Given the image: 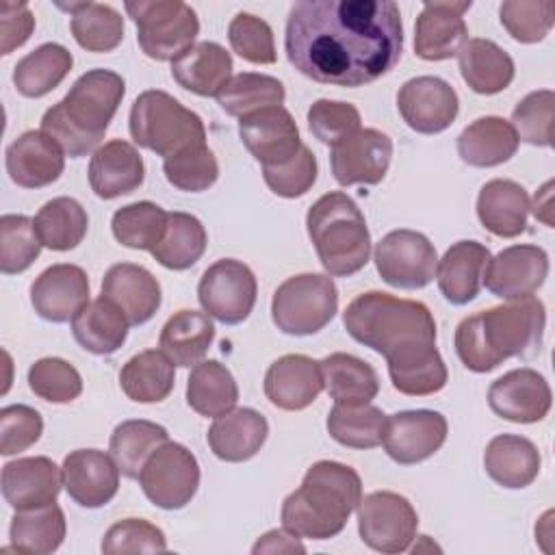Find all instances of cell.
<instances>
[{"mask_svg": "<svg viewBox=\"0 0 555 555\" xmlns=\"http://www.w3.org/2000/svg\"><path fill=\"white\" fill-rule=\"evenodd\" d=\"M284 50L317 82L362 87L399 63L401 11L390 0H299L286 20Z\"/></svg>", "mask_w": 555, "mask_h": 555, "instance_id": "6da1fadb", "label": "cell"}, {"mask_svg": "<svg viewBox=\"0 0 555 555\" xmlns=\"http://www.w3.org/2000/svg\"><path fill=\"white\" fill-rule=\"evenodd\" d=\"M343 323L353 340L386 358L388 373L438 353L436 321L429 308L414 299L369 291L347 306Z\"/></svg>", "mask_w": 555, "mask_h": 555, "instance_id": "7a4b0ae2", "label": "cell"}, {"mask_svg": "<svg viewBox=\"0 0 555 555\" xmlns=\"http://www.w3.org/2000/svg\"><path fill=\"white\" fill-rule=\"evenodd\" d=\"M544 304L535 297L512 299L475 312L455 330V351L473 373H488L507 358H533L542 347Z\"/></svg>", "mask_w": 555, "mask_h": 555, "instance_id": "3957f363", "label": "cell"}, {"mask_svg": "<svg viewBox=\"0 0 555 555\" xmlns=\"http://www.w3.org/2000/svg\"><path fill=\"white\" fill-rule=\"evenodd\" d=\"M126 93V82L117 72L89 69L50 106L41 117V130L72 156H87L100 147Z\"/></svg>", "mask_w": 555, "mask_h": 555, "instance_id": "277c9868", "label": "cell"}, {"mask_svg": "<svg viewBox=\"0 0 555 555\" xmlns=\"http://www.w3.org/2000/svg\"><path fill=\"white\" fill-rule=\"evenodd\" d=\"M360 501V475L347 464L321 460L306 470L301 486L284 499L282 525L299 538L330 540L345 529Z\"/></svg>", "mask_w": 555, "mask_h": 555, "instance_id": "5b68a950", "label": "cell"}, {"mask_svg": "<svg viewBox=\"0 0 555 555\" xmlns=\"http://www.w3.org/2000/svg\"><path fill=\"white\" fill-rule=\"evenodd\" d=\"M317 256L334 278H349L371 258V234L358 204L343 191L321 195L306 215Z\"/></svg>", "mask_w": 555, "mask_h": 555, "instance_id": "8992f818", "label": "cell"}, {"mask_svg": "<svg viewBox=\"0 0 555 555\" xmlns=\"http://www.w3.org/2000/svg\"><path fill=\"white\" fill-rule=\"evenodd\" d=\"M130 137L163 158L206 143V128L197 113L160 89L143 91L130 108Z\"/></svg>", "mask_w": 555, "mask_h": 555, "instance_id": "52a82bcc", "label": "cell"}, {"mask_svg": "<svg viewBox=\"0 0 555 555\" xmlns=\"http://www.w3.org/2000/svg\"><path fill=\"white\" fill-rule=\"evenodd\" d=\"M338 310V288L330 275L299 273L284 280L271 299V317L280 332L310 336L321 332Z\"/></svg>", "mask_w": 555, "mask_h": 555, "instance_id": "ba28073f", "label": "cell"}, {"mask_svg": "<svg viewBox=\"0 0 555 555\" xmlns=\"http://www.w3.org/2000/svg\"><path fill=\"white\" fill-rule=\"evenodd\" d=\"M126 13L137 24V43L154 61H176L199 33L197 13L182 0H130Z\"/></svg>", "mask_w": 555, "mask_h": 555, "instance_id": "9c48e42d", "label": "cell"}, {"mask_svg": "<svg viewBox=\"0 0 555 555\" xmlns=\"http://www.w3.org/2000/svg\"><path fill=\"white\" fill-rule=\"evenodd\" d=\"M143 494L160 509H182L199 488V464L180 442L167 440L139 473Z\"/></svg>", "mask_w": 555, "mask_h": 555, "instance_id": "30bf717a", "label": "cell"}, {"mask_svg": "<svg viewBox=\"0 0 555 555\" xmlns=\"http://www.w3.org/2000/svg\"><path fill=\"white\" fill-rule=\"evenodd\" d=\"M418 516L412 503L390 490L362 496L358 505V533L377 553L395 555L410 548L416 538Z\"/></svg>", "mask_w": 555, "mask_h": 555, "instance_id": "8fae6325", "label": "cell"}, {"mask_svg": "<svg viewBox=\"0 0 555 555\" xmlns=\"http://www.w3.org/2000/svg\"><path fill=\"white\" fill-rule=\"evenodd\" d=\"M258 282L254 271L234 258L212 262L197 284V299L217 321L225 325L243 323L256 306Z\"/></svg>", "mask_w": 555, "mask_h": 555, "instance_id": "7c38bea8", "label": "cell"}, {"mask_svg": "<svg viewBox=\"0 0 555 555\" xmlns=\"http://www.w3.org/2000/svg\"><path fill=\"white\" fill-rule=\"evenodd\" d=\"M438 254L434 243L414 230H392L375 247L379 278L403 291L427 286L436 275Z\"/></svg>", "mask_w": 555, "mask_h": 555, "instance_id": "4fadbf2b", "label": "cell"}, {"mask_svg": "<svg viewBox=\"0 0 555 555\" xmlns=\"http://www.w3.org/2000/svg\"><path fill=\"white\" fill-rule=\"evenodd\" d=\"M397 108L414 132L438 134L455 121L460 98L447 80L438 76H416L399 89Z\"/></svg>", "mask_w": 555, "mask_h": 555, "instance_id": "5bb4252c", "label": "cell"}, {"mask_svg": "<svg viewBox=\"0 0 555 555\" xmlns=\"http://www.w3.org/2000/svg\"><path fill=\"white\" fill-rule=\"evenodd\" d=\"M392 158V139L377 128H360L330 152L334 180L340 186L377 184Z\"/></svg>", "mask_w": 555, "mask_h": 555, "instance_id": "9a60e30c", "label": "cell"}, {"mask_svg": "<svg viewBox=\"0 0 555 555\" xmlns=\"http://www.w3.org/2000/svg\"><path fill=\"white\" fill-rule=\"evenodd\" d=\"M447 418L434 410H405L388 416L384 449L397 464L410 466L431 457L447 440Z\"/></svg>", "mask_w": 555, "mask_h": 555, "instance_id": "2e32d148", "label": "cell"}, {"mask_svg": "<svg viewBox=\"0 0 555 555\" xmlns=\"http://www.w3.org/2000/svg\"><path fill=\"white\" fill-rule=\"evenodd\" d=\"M548 275V256L538 245H512L488 260L483 286L501 299L531 297Z\"/></svg>", "mask_w": 555, "mask_h": 555, "instance_id": "e0dca14e", "label": "cell"}, {"mask_svg": "<svg viewBox=\"0 0 555 555\" xmlns=\"http://www.w3.org/2000/svg\"><path fill=\"white\" fill-rule=\"evenodd\" d=\"M470 0H436L425 2L414 26V52L423 61H447L457 56L468 41V26L464 13Z\"/></svg>", "mask_w": 555, "mask_h": 555, "instance_id": "ac0fdd59", "label": "cell"}, {"mask_svg": "<svg viewBox=\"0 0 555 555\" xmlns=\"http://www.w3.org/2000/svg\"><path fill=\"white\" fill-rule=\"evenodd\" d=\"M490 410L509 423H538L542 421L553 403L551 386L538 371L522 366L514 369L488 388Z\"/></svg>", "mask_w": 555, "mask_h": 555, "instance_id": "d6986e66", "label": "cell"}, {"mask_svg": "<svg viewBox=\"0 0 555 555\" xmlns=\"http://www.w3.org/2000/svg\"><path fill=\"white\" fill-rule=\"evenodd\" d=\"M238 137L262 167L286 163L304 145L299 128L284 106H269L241 117Z\"/></svg>", "mask_w": 555, "mask_h": 555, "instance_id": "ffe728a7", "label": "cell"}, {"mask_svg": "<svg viewBox=\"0 0 555 555\" xmlns=\"http://www.w3.org/2000/svg\"><path fill=\"white\" fill-rule=\"evenodd\" d=\"M63 486L80 507H102L119 490V466L100 449H76L63 460Z\"/></svg>", "mask_w": 555, "mask_h": 555, "instance_id": "44dd1931", "label": "cell"}, {"mask_svg": "<svg viewBox=\"0 0 555 555\" xmlns=\"http://www.w3.org/2000/svg\"><path fill=\"white\" fill-rule=\"evenodd\" d=\"M35 312L52 323L72 321L89 304V278L78 264H52L30 286Z\"/></svg>", "mask_w": 555, "mask_h": 555, "instance_id": "7402d4cb", "label": "cell"}, {"mask_svg": "<svg viewBox=\"0 0 555 555\" xmlns=\"http://www.w3.org/2000/svg\"><path fill=\"white\" fill-rule=\"evenodd\" d=\"M9 178L22 189H41L56 182L65 169V152L43 130H26L4 154Z\"/></svg>", "mask_w": 555, "mask_h": 555, "instance_id": "603a6c76", "label": "cell"}, {"mask_svg": "<svg viewBox=\"0 0 555 555\" xmlns=\"http://www.w3.org/2000/svg\"><path fill=\"white\" fill-rule=\"evenodd\" d=\"M63 486V468L50 457H17L2 468V496L13 509H30L56 503Z\"/></svg>", "mask_w": 555, "mask_h": 555, "instance_id": "cb8c5ba5", "label": "cell"}, {"mask_svg": "<svg viewBox=\"0 0 555 555\" xmlns=\"http://www.w3.org/2000/svg\"><path fill=\"white\" fill-rule=\"evenodd\" d=\"M323 388L319 362L301 353L278 358L264 373V395L280 410H304L317 401Z\"/></svg>", "mask_w": 555, "mask_h": 555, "instance_id": "d4e9b609", "label": "cell"}, {"mask_svg": "<svg viewBox=\"0 0 555 555\" xmlns=\"http://www.w3.org/2000/svg\"><path fill=\"white\" fill-rule=\"evenodd\" d=\"M102 295L126 314L130 325L147 323L163 299L158 280L145 267L132 262H117L104 273Z\"/></svg>", "mask_w": 555, "mask_h": 555, "instance_id": "484cf974", "label": "cell"}, {"mask_svg": "<svg viewBox=\"0 0 555 555\" xmlns=\"http://www.w3.org/2000/svg\"><path fill=\"white\" fill-rule=\"evenodd\" d=\"M91 191L102 199L128 195L143 184L145 165L137 147L124 139L100 145L89 163Z\"/></svg>", "mask_w": 555, "mask_h": 555, "instance_id": "4316f807", "label": "cell"}, {"mask_svg": "<svg viewBox=\"0 0 555 555\" xmlns=\"http://www.w3.org/2000/svg\"><path fill=\"white\" fill-rule=\"evenodd\" d=\"M490 258V249L479 241L453 243L436 264V280L444 299L455 306L473 301L483 286Z\"/></svg>", "mask_w": 555, "mask_h": 555, "instance_id": "83f0119b", "label": "cell"}, {"mask_svg": "<svg viewBox=\"0 0 555 555\" xmlns=\"http://www.w3.org/2000/svg\"><path fill=\"white\" fill-rule=\"evenodd\" d=\"M267 436V418L251 408H234L217 416L206 434L210 451L223 462H245L254 457Z\"/></svg>", "mask_w": 555, "mask_h": 555, "instance_id": "f1b7e54d", "label": "cell"}, {"mask_svg": "<svg viewBox=\"0 0 555 555\" xmlns=\"http://www.w3.org/2000/svg\"><path fill=\"white\" fill-rule=\"evenodd\" d=\"M531 202L527 191L505 178L486 182L477 195V217L481 225L501 238H514L525 232Z\"/></svg>", "mask_w": 555, "mask_h": 555, "instance_id": "f546056e", "label": "cell"}, {"mask_svg": "<svg viewBox=\"0 0 555 555\" xmlns=\"http://www.w3.org/2000/svg\"><path fill=\"white\" fill-rule=\"evenodd\" d=\"M171 76L195 95L217 98L232 78V56L215 41H199L171 63Z\"/></svg>", "mask_w": 555, "mask_h": 555, "instance_id": "4dcf8cb0", "label": "cell"}, {"mask_svg": "<svg viewBox=\"0 0 555 555\" xmlns=\"http://www.w3.org/2000/svg\"><path fill=\"white\" fill-rule=\"evenodd\" d=\"M540 451L538 447L516 434L494 436L483 451V468L492 481L503 488L518 490L527 488L540 473Z\"/></svg>", "mask_w": 555, "mask_h": 555, "instance_id": "1f68e13d", "label": "cell"}, {"mask_svg": "<svg viewBox=\"0 0 555 555\" xmlns=\"http://www.w3.org/2000/svg\"><path fill=\"white\" fill-rule=\"evenodd\" d=\"M457 61L464 82L479 95L501 93L514 80L512 56L490 39H468L460 48Z\"/></svg>", "mask_w": 555, "mask_h": 555, "instance_id": "d6a6232c", "label": "cell"}, {"mask_svg": "<svg viewBox=\"0 0 555 555\" xmlns=\"http://www.w3.org/2000/svg\"><path fill=\"white\" fill-rule=\"evenodd\" d=\"M518 143L520 141L509 121L496 115H486L460 132L457 154L473 167H496L516 154Z\"/></svg>", "mask_w": 555, "mask_h": 555, "instance_id": "836d02e7", "label": "cell"}, {"mask_svg": "<svg viewBox=\"0 0 555 555\" xmlns=\"http://www.w3.org/2000/svg\"><path fill=\"white\" fill-rule=\"evenodd\" d=\"M128 319L126 314L104 295L89 301L74 319L72 334L76 343L95 356L115 353L128 336Z\"/></svg>", "mask_w": 555, "mask_h": 555, "instance_id": "e575fe53", "label": "cell"}, {"mask_svg": "<svg viewBox=\"0 0 555 555\" xmlns=\"http://www.w3.org/2000/svg\"><path fill=\"white\" fill-rule=\"evenodd\" d=\"M215 340V325L206 312L178 310L160 330L158 347L176 366H195Z\"/></svg>", "mask_w": 555, "mask_h": 555, "instance_id": "d590c367", "label": "cell"}, {"mask_svg": "<svg viewBox=\"0 0 555 555\" xmlns=\"http://www.w3.org/2000/svg\"><path fill=\"white\" fill-rule=\"evenodd\" d=\"M323 384L330 392V397L336 403L343 405H360V403H371V399L377 397L379 392V377L377 371L351 356V353H330L319 362Z\"/></svg>", "mask_w": 555, "mask_h": 555, "instance_id": "8d00e7d4", "label": "cell"}, {"mask_svg": "<svg viewBox=\"0 0 555 555\" xmlns=\"http://www.w3.org/2000/svg\"><path fill=\"white\" fill-rule=\"evenodd\" d=\"M173 366L176 364L160 349H145L124 364L119 386L126 397L137 403H158L173 390Z\"/></svg>", "mask_w": 555, "mask_h": 555, "instance_id": "74e56055", "label": "cell"}, {"mask_svg": "<svg viewBox=\"0 0 555 555\" xmlns=\"http://www.w3.org/2000/svg\"><path fill=\"white\" fill-rule=\"evenodd\" d=\"M74 65L72 52L61 43H43L17 61L13 85L24 98H43L54 91Z\"/></svg>", "mask_w": 555, "mask_h": 555, "instance_id": "f35d334b", "label": "cell"}, {"mask_svg": "<svg viewBox=\"0 0 555 555\" xmlns=\"http://www.w3.org/2000/svg\"><path fill=\"white\" fill-rule=\"evenodd\" d=\"M65 531V514L56 503L30 509H15L9 527L13 548L35 555L54 553L63 544Z\"/></svg>", "mask_w": 555, "mask_h": 555, "instance_id": "ab89813d", "label": "cell"}, {"mask_svg": "<svg viewBox=\"0 0 555 555\" xmlns=\"http://www.w3.org/2000/svg\"><path fill=\"white\" fill-rule=\"evenodd\" d=\"M238 386L225 364L202 360L186 379V403L202 416L217 418L236 408Z\"/></svg>", "mask_w": 555, "mask_h": 555, "instance_id": "60d3db41", "label": "cell"}, {"mask_svg": "<svg viewBox=\"0 0 555 555\" xmlns=\"http://www.w3.org/2000/svg\"><path fill=\"white\" fill-rule=\"evenodd\" d=\"M69 11L72 35L87 52H111L124 39V17L111 4L100 2H69L59 4Z\"/></svg>", "mask_w": 555, "mask_h": 555, "instance_id": "b9f144b4", "label": "cell"}, {"mask_svg": "<svg viewBox=\"0 0 555 555\" xmlns=\"http://www.w3.org/2000/svg\"><path fill=\"white\" fill-rule=\"evenodd\" d=\"M206 243L208 236L197 217L189 212H169L165 234L150 254L165 269L184 271L204 256Z\"/></svg>", "mask_w": 555, "mask_h": 555, "instance_id": "7bdbcfd3", "label": "cell"}, {"mask_svg": "<svg viewBox=\"0 0 555 555\" xmlns=\"http://www.w3.org/2000/svg\"><path fill=\"white\" fill-rule=\"evenodd\" d=\"M167 440L169 434L163 425L143 418H132L119 423L113 429L108 449L119 466V473L128 479H139L145 460Z\"/></svg>", "mask_w": 555, "mask_h": 555, "instance_id": "ee69618b", "label": "cell"}, {"mask_svg": "<svg viewBox=\"0 0 555 555\" xmlns=\"http://www.w3.org/2000/svg\"><path fill=\"white\" fill-rule=\"evenodd\" d=\"M33 221L41 243L54 251H67L80 245L89 228V217L80 202L65 195L46 202Z\"/></svg>", "mask_w": 555, "mask_h": 555, "instance_id": "f6af8a7d", "label": "cell"}, {"mask_svg": "<svg viewBox=\"0 0 555 555\" xmlns=\"http://www.w3.org/2000/svg\"><path fill=\"white\" fill-rule=\"evenodd\" d=\"M286 98L284 85L267 74L243 72L228 80V85L219 91V106L232 117H247L256 111L269 106H282Z\"/></svg>", "mask_w": 555, "mask_h": 555, "instance_id": "bcb514c9", "label": "cell"}, {"mask_svg": "<svg viewBox=\"0 0 555 555\" xmlns=\"http://www.w3.org/2000/svg\"><path fill=\"white\" fill-rule=\"evenodd\" d=\"M386 421L388 416L377 405L336 403L327 414V431L343 447L373 449L384 440Z\"/></svg>", "mask_w": 555, "mask_h": 555, "instance_id": "7dc6e473", "label": "cell"}, {"mask_svg": "<svg viewBox=\"0 0 555 555\" xmlns=\"http://www.w3.org/2000/svg\"><path fill=\"white\" fill-rule=\"evenodd\" d=\"M167 217L169 212L154 202H134L115 210L111 230L121 245L152 251L165 234Z\"/></svg>", "mask_w": 555, "mask_h": 555, "instance_id": "c3c4849f", "label": "cell"}, {"mask_svg": "<svg viewBox=\"0 0 555 555\" xmlns=\"http://www.w3.org/2000/svg\"><path fill=\"white\" fill-rule=\"evenodd\" d=\"M35 221L26 215L0 217V271L4 275L26 271L41 251Z\"/></svg>", "mask_w": 555, "mask_h": 555, "instance_id": "681fc988", "label": "cell"}, {"mask_svg": "<svg viewBox=\"0 0 555 555\" xmlns=\"http://www.w3.org/2000/svg\"><path fill=\"white\" fill-rule=\"evenodd\" d=\"M163 173L171 186L186 193L208 191L219 178V163L212 150L202 143L163 160Z\"/></svg>", "mask_w": 555, "mask_h": 555, "instance_id": "f907efd6", "label": "cell"}, {"mask_svg": "<svg viewBox=\"0 0 555 555\" xmlns=\"http://www.w3.org/2000/svg\"><path fill=\"white\" fill-rule=\"evenodd\" d=\"M553 115L555 93L551 89L531 91L512 111V128L518 141L529 145L551 147L553 145Z\"/></svg>", "mask_w": 555, "mask_h": 555, "instance_id": "816d5d0a", "label": "cell"}, {"mask_svg": "<svg viewBox=\"0 0 555 555\" xmlns=\"http://www.w3.org/2000/svg\"><path fill=\"white\" fill-rule=\"evenodd\" d=\"M503 28L520 43H538L553 28L555 4L548 0H507L499 7Z\"/></svg>", "mask_w": 555, "mask_h": 555, "instance_id": "f5cc1de1", "label": "cell"}, {"mask_svg": "<svg viewBox=\"0 0 555 555\" xmlns=\"http://www.w3.org/2000/svg\"><path fill=\"white\" fill-rule=\"evenodd\" d=\"M30 390L50 403H69L82 392L80 373L61 358H41L28 369Z\"/></svg>", "mask_w": 555, "mask_h": 555, "instance_id": "db71d44e", "label": "cell"}, {"mask_svg": "<svg viewBox=\"0 0 555 555\" xmlns=\"http://www.w3.org/2000/svg\"><path fill=\"white\" fill-rule=\"evenodd\" d=\"M230 48L254 65L275 63V41L271 26L251 13H236L228 26Z\"/></svg>", "mask_w": 555, "mask_h": 555, "instance_id": "11a10c76", "label": "cell"}, {"mask_svg": "<svg viewBox=\"0 0 555 555\" xmlns=\"http://www.w3.org/2000/svg\"><path fill=\"white\" fill-rule=\"evenodd\" d=\"M360 111L349 102L317 100L308 108V128L325 145H336L360 130Z\"/></svg>", "mask_w": 555, "mask_h": 555, "instance_id": "9f6ffc18", "label": "cell"}, {"mask_svg": "<svg viewBox=\"0 0 555 555\" xmlns=\"http://www.w3.org/2000/svg\"><path fill=\"white\" fill-rule=\"evenodd\" d=\"M317 158L308 145H301L299 152L288 158L286 163L273 165V167H262V176L267 186L286 199H295L306 195L312 184L317 182Z\"/></svg>", "mask_w": 555, "mask_h": 555, "instance_id": "6f0895ef", "label": "cell"}, {"mask_svg": "<svg viewBox=\"0 0 555 555\" xmlns=\"http://www.w3.org/2000/svg\"><path fill=\"white\" fill-rule=\"evenodd\" d=\"M167 548L165 533L143 520V518H126L115 522L102 538V553L119 555V553H163Z\"/></svg>", "mask_w": 555, "mask_h": 555, "instance_id": "680465c9", "label": "cell"}, {"mask_svg": "<svg viewBox=\"0 0 555 555\" xmlns=\"http://www.w3.org/2000/svg\"><path fill=\"white\" fill-rule=\"evenodd\" d=\"M43 431L41 414L24 403L0 410V453L15 455L33 447Z\"/></svg>", "mask_w": 555, "mask_h": 555, "instance_id": "91938a15", "label": "cell"}, {"mask_svg": "<svg viewBox=\"0 0 555 555\" xmlns=\"http://www.w3.org/2000/svg\"><path fill=\"white\" fill-rule=\"evenodd\" d=\"M35 17L24 2H2L0 4V52L11 54L15 48L24 46L33 35Z\"/></svg>", "mask_w": 555, "mask_h": 555, "instance_id": "94428289", "label": "cell"}, {"mask_svg": "<svg viewBox=\"0 0 555 555\" xmlns=\"http://www.w3.org/2000/svg\"><path fill=\"white\" fill-rule=\"evenodd\" d=\"M251 553H306V546L299 542V535L286 529H271L258 538V542L251 546Z\"/></svg>", "mask_w": 555, "mask_h": 555, "instance_id": "6125c7cd", "label": "cell"}]
</instances>
